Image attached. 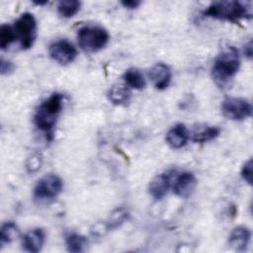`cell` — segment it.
<instances>
[{
    "mask_svg": "<svg viewBox=\"0 0 253 253\" xmlns=\"http://www.w3.org/2000/svg\"><path fill=\"white\" fill-rule=\"evenodd\" d=\"M77 40L79 46L84 51L93 53L106 46L110 40V35L101 26L87 25L78 30Z\"/></svg>",
    "mask_w": 253,
    "mask_h": 253,
    "instance_id": "obj_4",
    "label": "cell"
},
{
    "mask_svg": "<svg viewBox=\"0 0 253 253\" xmlns=\"http://www.w3.org/2000/svg\"><path fill=\"white\" fill-rule=\"evenodd\" d=\"M244 53L248 58L252 57V42L249 41L247 44L244 46Z\"/></svg>",
    "mask_w": 253,
    "mask_h": 253,
    "instance_id": "obj_26",
    "label": "cell"
},
{
    "mask_svg": "<svg viewBox=\"0 0 253 253\" xmlns=\"http://www.w3.org/2000/svg\"><path fill=\"white\" fill-rule=\"evenodd\" d=\"M34 3L37 4V5H43V4H46L47 1H42H42H35Z\"/></svg>",
    "mask_w": 253,
    "mask_h": 253,
    "instance_id": "obj_27",
    "label": "cell"
},
{
    "mask_svg": "<svg viewBox=\"0 0 253 253\" xmlns=\"http://www.w3.org/2000/svg\"><path fill=\"white\" fill-rule=\"evenodd\" d=\"M15 68V65L9 61V60H5L4 58L1 59V73L2 74H8L10 72H12Z\"/></svg>",
    "mask_w": 253,
    "mask_h": 253,
    "instance_id": "obj_24",
    "label": "cell"
},
{
    "mask_svg": "<svg viewBox=\"0 0 253 253\" xmlns=\"http://www.w3.org/2000/svg\"><path fill=\"white\" fill-rule=\"evenodd\" d=\"M130 91L129 87L126 84H116L112 86L108 92L109 100L114 105H126L129 102L130 99Z\"/></svg>",
    "mask_w": 253,
    "mask_h": 253,
    "instance_id": "obj_15",
    "label": "cell"
},
{
    "mask_svg": "<svg viewBox=\"0 0 253 253\" xmlns=\"http://www.w3.org/2000/svg\"><path fill=\"white\" fill-rule=\"evenodd\" d=\"M204 15L217 20L237 22L240 19H251L252 8L250 4L239 1H215L204 11Z\"/></svg>",
    "mask_w": 253,
    "mask_h": 253,
    "instance_id": "obj_2",
    "label": "cell"
},
{
    "mask_svg": "<svg viewBox=\"0 0 253 253\" xmlns=\"http://www.w3.org/2000/svg\"><path fill=\"white\" fill-rule=\"evenodd\" d=\"M189 137L190 133L187 126L184 124H177L167 131L165 138L172 148L179 149L187 144Z\"/></svg>",
    "mask_w": 253,
    "mask_h": 253,
    "instance_id": "obj_11",
    "label": "cell"
},
{
    "mask_svg": "<svg viewBox=\"0 0 253 253\" xmlns=\"http://www.w3.org/2000/svg\"><path fill=\"white\" fill-rule=\"evenodd\" d=\"M63 183L59 176L47 174L41 178L34 188V197L39 201H49L56 198L62 191Z\"/></svg>",
    "mask_w": 253,
    "mask_h": 253,
    "instance_id": "obj_6",
    "label": "cell"
},
{
    "mask_svg": "<svg viewBox=\"0 0 253 253\" xmlns=\"http://www.w3.org/2000/svg\"><path fill=\"white\" fill-rule=\"evenodd\" d=\"M171 184L170 175L168 173H162L155 176L149 183L148 192L149 195L156 201L161 200L167 194Z\"/></svg>",
    "mask_w": 253,
    "mask_h": 253,
    "instance_id": "obj_13",
    "label": "cell"
},
{
    "mask_svg": "<svg viewBox=\"0 0 253 253\" xmlns=\"http://www.w3.org/2000/svg\"><path fill=\"white\" fill-rule=\"evenodd\" d=\"M124 80L127 87L140 90L145 87V79L143 74L137 68L131 67L124 73Z\"/></svg>",
    "mask_w": 253,
    "mask_h": 253,
    "instance_id": "obj_17",
    "label": "cell"
},
{
    "mask_svg": "<svg viewBox=\"0 0 253 253\" xmlns=\"http://www.w3.org/2000/svg\"><path fill=\"white\" fill-rule=\"evenodd\" d=\"M13 28L22 49L31 48L37 36V22L34 15L29 12L23 13L16 20Z\"/></svg>",
    "mask_w": 253,
    "mask_h": 253,
    "instance_id": "obj_5",
    "label": "cell"
},
{
    "mask_svg": "<svg viewBox=\"0 0 253 253\" xmlns=\"http://www.w3.org/2000/svg\"><path fill=\"white\" fill-rule=\"evenodd\" d=\"M219 134V128L212 126H198L192 133V139L195 142H207L214 139Z\"/></svg>",
    "mask_w": 253,
    "mask_h": 253,
    "instance_id": "obj_16",
    "label": "cell"
},
{
    "mask_svg": "<svg viewBox=\"0 0 253 253\" xmlns=\"http://www.w3.org/2000/svg\"><path fill=\"white\" fill-rule=\"evenodd\" d=\"M17 39L15 30L10 25H2L0 27V47L6 49Z\"/></svg>",
    "mask_w": 253,
    "mask_h": 253,
    "instance_id": "obj_21",
    "label": "cell"
},
{
    "mask_svg": "<svg viewBox=\"0 0 253 253\" xmlns=\"http://www.w3.org/2000/svg\"><path fill=\"white\" fill-rule=\"evenodd\" d=\"M126 218H127V212L123 209H118L112 213L108 221V228H115L120 226Z\"/></svg>",
    "mask_w": 253,
    "mask_h": 253,
    "instance_id": "obj_22",
    "label": "cell"
},
{
    "mask_svg": "<svg viewBox=\"0 0 253 253\" xmlns=\"http://www.w3.org/2000/svg\"><path fill=\"white\" fill-rule=\"evenodd\" d=\"M197 186V179L191 172L185 171L180 173L174 180L173 192L181 198H188L193 194Z\"/></svg>",
    "mask_w": 253,
    "mask_h": 253,
    "instance_id": "obj_10",
    "label": "cell"
},
{
    "mask_svg": "<svg viewBox=\"0 0 253 253\" xmlns=\"http://www.w3.org/2000/svg\"><path fill=\"white\" fill-rule=\"evenodd\" d=\"M122 5L126 8H128V9H133V8H136L140 2L139 1H136V0H126V1H122L121 2Z\"/></svg>",
    "mask_w": 253,
    "mask_h": 253,
    "instance_id": "obj_25",
    "label": "cell"
},
{
    "mask_svg": "<svg viewBox=\"0 0 253 253\" xmlns=\"http://www.w3.org/2000/svg\"><path fill=\"white\" fill-rule=\"evenodd\" d=\"M251 232L245 226L235 227L229 234L228 243L229 245L238 251H244L250 241Z\"/></svg>",
    "mask_w": 253,
    "mask_h": 253,
    "instance_id": "obj_14",
    "label": "cell"
},
{
    "mask_svg": "<svg viewBox=\"0 0 253 253\" xmlns=\"http://www.w3.org/2000/svg\"><path fill=\"white\" fill-rule=\"evenodd\" d=\"M49 56L59 64H68L77 56L76 47L67 40H58L48 46Z\"/></svg>",
    "mask_w": 253,
    "mask_h": 253,
    "instance_id": "obj_8",
    "label": "cell"
},
{
    "mask_svg": "<svg viewBox=\"0 0 253 253\" xmlns=\"http://www.w3.org/2000/svg\"><path fill=\"white\" fill-rule=\"evenodd\" d=\"M252 159H249L246 161L241 169V177L245 182H247L249 185L252 184Z\"/></svg>",
    "mask_w": 253,
    "mask_h": 253,
    "instance_id": "obj_23",
    "label": "cell"
},
{
    "mask_svg": "<svg viewBox=\"0 0 253 253\" xmlns=\"http://www.w3.org/2000/svg\"><path fill=\"white\" fill-rule=\"evenodd\" d=\"M81 3L77 0L60 1L57 5V12L63 18H71L80 10Z\"/></svg>",
    "mask_w": 253,
    "mask_h": 253,
    "instance_id": "obj_18",
    "label": "cell"
},
{
    "mask_svg": "<svg viewBox=\"0 0 253 253\" xmlns=\"http://www.w3.org/2000/svg\"><path fill=\"white\" fill-rule=\"evenodd\" d=\"M221 112L225 118L231 121H242L252 114L251 103L242 98L228 97L221 104Z\"/></svg>",
    "mask_w": 253,
    "mask_h": 253,
    "instance_id": "obj_7",
    "label": "cell"
},
{
    "mask_svg": "<svg viewBox=\"0 0 253 253\" xmlns=\"http://www.w3.org/2000/svg\"><path fill=\"white\" fill-rule=\"evenodd\" d=\"M86 243H87L86 238L77 233H70L66 236V239H65L67 250L73 253L82 252L84 250Z\"/></svg>",
    "mask_w": 253,
    "mask_h": 253,
    "instance_id": "obj_19",
    "label": "cell"
},
{
    "mask_svg": "<svg viewBox=\"0 0 253 253\" xmlns=\"http://www.w3.org/2000/svg\"><path fill=\"white\" fill-rule=\"evenodd\" d=\"M63 105V96L60 93H53L45 99L36 111L34 123L36 126L45 134H50Z\"/></svg>",
    "mask_w": 253,
    "mask_h": 253,
    "instance_id": "obj_3",
    "label": "cell"
},
{
    "mask_svg": "<svg viewBox=\"0 0 253 253\" xmlns=\"http://www.w3.org/2000/svg\"><path fill=\"white\" fill-rule=\"evenodd\" d=\"M45 240V234L42 228H35L28 231L22 238L23 249L36 253L42 250Z\"/></svg>",
    "mask_w": 253,
    "mask_h": 253,
    "instance_id": "obj_12",
    "label": "cell"
},
{
    "mask_svg": "<svg viewBox=\"0 0 253 253\" xmlns=\"http://www.w3.org/2000/svg\"><path fill=\"white\" fill-rule=\"evenodd\" d=\"M148 77L156 89L164 90L171 82L172 72L167 64L158 62L149 69Z\"/></svg>",
    "mask_w": 253,
    "mask_h": 253,
    "instance_id": "obj_9",
    "label": "cell"
},
{
    "mask_svg": "<svg viewBox=\"0 0 253 253\" xmlns=\"http://www.w3.org/2000/svg\"><path fill=\"white\" fill-rule=\"evenodd\" d=\"M18 235H19V229L14 222L8 221L4 223L1 227V235H0L1 244L4 245L6 243L12 242L15 238H17Z\"/></svg>",
    "mask_w": 253,
    "mask_h": 253,
    "instance_id": "obj_20",
    "label": "cell"
},
{
    "mask_svg": "<svg viewBox=\"0 0 253 253\" xmlns=\"http://www.w3.org/2000/svg\"><path fill=\"white\" fill-rule=\"evenodd\" d=\"M240 67L239 52L234 46H227L214 59L211 68L213 81L220 88L225 87Z\"/></svg>",
    "mask_w": 253,
    "mask_h": 253,
    "instance_id": "obj_1",
    "label": "cell"
}]
</instances>
